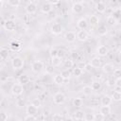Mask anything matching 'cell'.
<instances>
[{"instance_id": "cell-1", "label": "cell", "mask_w": 121, "mask_h": 121, "mask_svg": "<svg viewBox=\"0 0 121 121\" xmlns=\"http://www.w3.org/2000/svg\"><path fill=\"white\" fill-rule=\"evenodd\" d=\"M11 65H12V68L14 70H20L24 67L25 65V60L23 58L19 57V56H16L12 59L11 60Z\"/></svg>"}, {"instance_id": "cell-2", "label": "cell", "mask_w": 121, "mask_h": 121, "mask_svg": "<svg viewBox=\"0 0 121 121\" xmlns=\"http://www.w3.org/2000/svg\"><path fill=\"white\" fill-rule=\"evenodd\" d=\"M25 89L23 87V85H21L20 83H15L11 86V89H10V92L13 95L15 96H20L21 95H23Z\"/></svg>"}, {"instance_id": "cell-3", "label": "cell", "mask_w": 121, "mask_h": 121, "mask_svg": "<svg viewBox=\"0 0 121 121\" xmlns=\"http://www.w3.org/2000/svg\"><path fill=\"white\" fill-rule=\"evenodd\" d=\"M65 100H66V96H65V95H64L63 93H61V92H58V93H56V94L53 95V102H54L55 104H57V105H61V104H63V103L65 102Z\"/></svg>"}, {"instance_id": "cell-4", "label": "cell", "mask_w": 121, "mask_h": 121, "mask_svg": "<svg viewBox=\"0 0 121 121\" xmlns=\"http://www.w3.org/2000/svg\"><path fill=\"white\" fill-rule=\"evenodd\" d=\"M43 66H44V64L42 60H35L31 64V71L34 73H39L40 71L43 70Z\"/></svg>"}, {"instance_id": "cell-5", "label": "cell", "mask_w": 121, "mask_h": 121, "mask_svg": "<svg viewBox=\"0 0 121 121\" xmlns=\"http://www.w3.org/2000/svg\"><path fill=\"white\" fill-rule=\"evenodd\" d=\"M62 30H63V27H62V26H61L60 24H59V23H54V24L51 26V27H50V31H51V33L54 34V35H60V34H61Z\"/></svg>"}, {"instance_id": "cell-6", "label": "cell", "mask_w": 121, "mask_h": 121, "mask_svg": "<svg viewBox=\"0 0 121 121\" xmlns=\"http://www.w3.org/2000/svg\"><path fill=\"white\" fill-rule=\"evenodd\" d=\"M4 28L8 31H13L16 28V23L12 19H8L4 23Z\"/></svg>"}, {"instance_id": "cell-7", "label": "cell", "mask_w": 121, "mask_h": 121, "mask_svg": "<svg viewBox=\"0 0 121 121\" xmlns=\"http://www.w3.org/2000/svg\"><path fill=\"white\" fill-rule=\"evenodd\" d=\"M26 13L28 14H34L37 11V5L34 2H28L25 8Z\"/></svg>"}, {"instance_id": "cell-8", "label": "cell", "mask_w": 121, "mask_h": 121, "mask_svg": "<svg viewBox=\"0 0 121 121\" xmlns=\"http://www.w3.org/2000/svg\"><path fill=\"white\" fill-rule=\"evenodd\" d=\"M76 38H77L78 41H80V42H85V41L88 40L89 34H88V32H87L86 30H79V31L76 34Z\"/></svg>"}, {"instance_id": "cell-9", "label": "cell", "mask_w": 121, "mask_h": 121, "mask_svg": "<svg viewBox=\"0 0 121 121\" xmlns=\"http://www.w3.org/2000/svg\"><path fill=\"white\" fill-rule=\"evenodd\" d=\"M83 2L80 1V2H75L72 6V10L75 12V13H80L83 11Z\"/></svg>"}, {"instance_id": "cell-10", "label": "cell", "mask_w": 121, "mask_h": 121, "mask_svg": "<svg viewBox=\"0 0 121 121\" xmlns=\"http://www.w3.org/2000/svg\"><path fill=\"white\" fill-rule=\"evenodd\" d=\"M96 53H97V55L100 56V57H105V56L108 55L109 49H108V47L105 46V45H99V46L96 48Z\"/></svg>"}, {"instance_id": "cell-11", "label": "cell", "mask_w": 121, "mask_h": 121, "mask_svg": "<svg viewBox=\"0 0 121 121\" xmlns=\"http://www.w3.org/2000/svg\"><path fill=\"white\" fill-rule=\"evenodd\" d=\"M77 26L80 29V30H85L88 26V22L85 18H80L78 20L77 22Z\"/></svg>"}, {"instance_id": "cell-12", "label": "cell", "mask_w": 121, "mask_h": 121, "mask_svg": "<svg viewBox=\"0 0 121 121\" xmlns=\"http://www.w3.org/2000/svg\"><path fill=\"white\" fill-rule=\"evenodd\" d=\"M52 8H53V6H52L50 3H48V2H45V3H43V4L42 5V7H41V11H42L43 13H45V14H47V13L51 12V10H52Z\"/></svg>"}, {"instance_id": "cell-13", "label": "cell", "mask_w": 121, "mask_h": 121, "mask_svg": "<svg viewBox=\"0 0 121 121\" xmlns=\"http://www.w3.org/2000/svg\"><path fill=\"white\" fill-rule=\"evenodd\" d=\"M76 33H74L73 31H68L64 35V40L68 43H73L76 41Z\"/></svg>"}, {"instance_id": "cell-14", "label": "cell", "mask_w": 121, "mask_h": 121, "mask_svg": "<svg viewBox=\"0 0 121 121\" xmlns=\"http://www.w3.org/2000/svg\"><path fill=\"white\" fill-rule=\"evenodd\" d=\"M26 113L28 115H33L36 116V114L38 113V108H36L35 106H33L32 104L26 106Z\"/></svg>"}, {"instance_id": "cell-15", "label": "cell", "mask_w": 121, "mask_h": 121, "mask_svg": "<svg viewBox=\"0 0 121 121\" xmlns=\"http://www.w3.org/2000/svg\"><path fill=\"white\" fill-rule=\"evenodd\" d=\"M100 102H101V105L102 106H110L112 104V97L111 96H109V95H103L101 97Z\"/></svg>"}, {"instance_id": "cell-16", "label": "cell", "mask_w": 121, "mask_h": 121, "mask_svg": "<svg viewBox=\"0 0 121 121\" xmlns=\"http://www.w3.org/2000/svg\"><path fill=\"white\" fill-rule=\"evenodd\" d=\"M90 64H91V66L94 67V68L99 67V66L101 65V60H100V58H98V57H94V58L91 60Z\"/></svg>"}, {"instance_id": "cell-17", "label": "cell", "mask_w": 121, "mask_h": 121, "mask_svg": "<svg viewBox=\"0 0 121 121\" xmlns=\"http://www.w3.org/2000/svg\"><path fill=\"white\" fill-rule=\"evenodd\" d=\"M113 65L112 63H105L103 66H102V71L106 74H111L113 72Z\"/></svg>"}, {"instance_id": "cell-18", "label": "cell", "mask_w": 121, "mask_h": 121, "mask_svg": "<svg viewBox=\"0 0 121 121\" xmlns=\"http://www.w3.org/2000/svg\"><path fill=\"white\" fill-rule=\"evenodd\" d=\"M18 81H19V83L21 85H26V84H27L29 82V77L27 75H26V74H23L18 78Z\"/></svg>"}, {"instance_id": "cell-19", "label": "cell", "mask_w": 121, "mask_h": 121, "mask_svg": "<svg viewBox=\"0 0 121 121\" xmlns=\"http://www.w3.org/2000/svg\"><path fill=\"white\" fill-rule=\"evenodd\" d=\"M106 5H105V3L104 2H102V1H100V2H97L96 4H95V9L98 11V12H104L105 10H106Z\"/></svg>"}, {"instance_id": "cell-20", "label": "cell", "mask_w": 121, "mask_h": 121, "mask_svg": "<svg viewBox=\"0 0 121 121\" xmlns=\"http://www.w3.org/2000/svg\"><path fill=\"white\" fill-rule=\"evenodd\" d=\"M99 112L104 116H107L111 113V107L110 106H101L99 109Z\"/></svg>"}, {"instance_id": "cell-21", "label": "cell", "mask_w": 121, "mask_h": 121, "mask_svg": "<svg viewBox=\"0 0 121 121\" xmlns=\"http://www.w3.org/2000/svg\"><path fill=\"white\" fill-rule=\"evenodd\" d=\"M101 87H102V84L98 80H94L91 84V88H92L93 91H98V90L101 89Z\"/></svg>"}, {"instance_id": "cell-22", "label": "cell", "mask_w": 121, "mask_h": 121, "mask_svg": "<svg viewBox=\"0 0 121 121\" xmlns=\"http://www.w3.org/2000/svg\"><path fill=\"white\" fill-rule=\"evenodd\" d=\"M9 46H10V49L12 51H18L21 48V43L19 42H17V41H13V42L10 43Z\"/></svg>"}, {"instance_id": "cell-23", "label": "cell", "mask_w": 121, "mask_h": 121, "mask_svg": "<svg viewBox=\"0 0 121 121\" xmlns=\"http://www.w3.org/2000/svg\"><path fill=\"white\" fill-rule=\"evenodd\" d=\"M73 116H74V118L77 119V120H81V119H83V117H84V112H83L81 110H77V111L74 112Z\"/></svg>"}, {"instance_id": "cell-24", "label": "cell", "mask_w": 121, "mask_h": 121, "mask_svg": "<svg viewBox=\"0 0 121 121\" xmlns=\"http://www.w3.org/2000/svg\"><path fill=\"white\" fill-rule=\"evenodd\" d=\"M107 23H108V25H109V26H116V25H117L118 21H117L113 16L109 15V16L107 17Z\"/></svg>"}, {"instance_id": "cell-25", "label": "cell", "mask_w": 121, "mask_h": 121, "mask_svg": "<svg viewBox=\"0 0 121 121\" xmlns=\"http://www.w3.org/2000/svg\"><path fill=\"white\" fill-rule=\"evenodd\" d=\"M61 59L59 58V57H55V58H51V65L53 67H58L60 65L61 63Z\"/></svg>"}, {"instance_id": "cell-26", "label": "cell", "mask_w": 121, "mask_h": 121, "mask_svg": "<svg viewBox=\"0 0 121 121\" xmlns=\"http://www.w3.org/2000/svg\"><path fill=\"white\" fill-rule=\"evenodd\" d=\"M97 33H98V35H100V36L106 35V34L108 33V28H107V26H99L97 27Z\"/></svg>"}, {"instance_id": "cell-27", "label": "cell", "mask_w": 121, "mask_h": 121, "mask_svg": "<svg viewBox=\"0 0 121 121\" xmlns=\"http://www.w3.org/2000/svg\"><path fill=\"white\" fill-rule=\"evenodd\" d=\"M53 81H54V83H56V84H58V85H61V84L63 83L64 79L61 78V76H60V74H57V75L54 76Z\"/></svg>"}, {"instance_id": "cell-28", "label": "cell", "mask_w": 121, "mask_h": 121, "mask_svg": "<svg viewBox=\"0 0 121 121\" xmlns=\"http://www.w3.org/2000/svg\"><path fill=\"white\" fill-rule=\"evenodd\" d=\"M60 75L61 76V78H62L63 79H69V78H71V72H70V70L63 69V70L60 72Z\"/></svg>"}, {"instance_id": "cell-29", "label": "cell", "mask_w": 121, "mask_h": 121, "mask_svg": "<svg viewBox=\"0 0 121 121\" xmlns=\"http://www.w3.org/2000/svg\"><path fill=\"white\" fill-rule=\"evenodd\" d=\"M112 100H113V101H116V102H118V101H120L121 100V92H116V91H114L112 94Z\"/></svg>"}, {"instance_id": "cell-30", "label": "cell", "mask_w": 121, "mask_h": 121, "mask_svg": "<svg viewBox=\"0 0 121 121\" xmlns=\"http://www.w3.org/2000/svg\"><path fill=\"white\" fill-rule=\"evenodd\" d=\"M72 103H73V106H75L77 108H80V107H82L83 101H82V99L80 97H76V98L73 99V102Z\"/></svg>"}, {"instance_id": "cell-31", "label": "cell", "mask_w": 121, "mask_h": 121, "mask_svg": "<svg viewBox=\"0 0 121 121\" xmlns=\"http://www.w3.org/2000/svg\"><path fill=\"white\" fill-rule=\"evenodd\" d=\"M74 66V61L72 60H64L63 62V67L66 69V70H70L71 68H73Z\"/></svg>"}, {"instance_id": "cell-32", "label": "cell", "mask_w": 121, "mask_h": 121, "mask_svg": "<svg viewBox=\"0 0 121 121\" xmlns=\"http://www.w3.org/2000/svg\"><path fill=\"white\" fill-rule=\"evenodd\" d=\"M9 55V52L7 48H1L0 49V58H2L3 60H6V59H8Z\"/></svg>"}, {"instance_id": "cell-33", "label": "cell", "mask_w": 121, "mask_h": 121, "mask_svg": "<svg viewBox=\"0 0 121 121\" xmlns=\"http://www.w3.org/2000/svg\"><path fill=\"white\" fill-rule=\"evenodd\" d=\"M99 22V18L96 15H91L90 16V23L92 26H96Z\"/></svg>"}, {"instance_id": "cell-34", "label": "cell", "mask_w": 121, "mask_h": 121, "mask_svg": "<svg viewBox=\"0 0 121 121\" xmlns=\"http://www.w3.org/2000/svg\"><path fill=\"white\" fill-rule=\"evenodd\" d=\"M8 5L12 8H17L21 5V2L19 0H9V1H8Z\"/></svg>"}, {"instance_id": "cell-35", "label": "cell", "mask_w": 121, "mask_h": 121, "mask_svg": "<svg viewBox=\"0 0 121 121\" xmlns=\"http://www.w3.org/2000/svg\"><path fill=\"white\" fill-rule=\"evenodd\" d=\"M82 92H83V94H84L85 95H90L92 94L93 90H92L91 86H88V85H87V86H84V87H83Z\"/></svg>"}, {"instance_id": "cell-36", "label": "cell", "mask_w": 121, "mask_h": 121, "mask_svg": "<svg viewBox=\"0 0 121 121\" xmlns=\"http://www.w3.org/2000/svg\"><path fill=\"white\" fill-rule=\"evenodd\" d=\"M104 120H105V116L100 112L94 114V121H104Z\"/></svg>"}, {"instance_id": "cell-37", "label": "cell", "mask_w": 121, "mask_h": 121, "mask_svg": "<svg viewBox=\"0 0 121 121\" xmlns=\"http://www.w3.org/2000/svg\"><path fill=\"white\" fill-rule=\"evenodd\" d=\"M81 74H82V69H81V68H79V67L74 68V70H73V75H74L75 77L78 78V77L81 76Z\"/></svg>"}, {"instance_id": "cell-38", "label": "cell", "mask_w": 121, "mask_h": 121, "mask_svg": "<svg viewBox=\"0 0 121 121\" xmlns=\"http://www.w3.org/2000/svg\"><path fill=\"white\" fill-rule=\"evenodd\" d=\"M84 120L85 121H94V113L88 112V113H84Z\"/></svg>"}, {"instance_id": "cell-39", "label": "cell", "mask_w": 121, "mask_h": 121, "mask_svg": "<svg viewBox=\"0 0 121 121\" xmlns=\"http://www.w3.org/2000/svg\"><path fill=\"white\" fill-rule=\"evenodd\" d=\"M31 104H32L33 106H35L36 108H40V107L42 106V102H41V100H40L39 98H34V99L32 100Z\"/></svg>"}, {"instance_id": "cell-40", "label": "cell", "mask_w": 121, "mask_h": 121, "mask_svg": "<svg viewBox=\"0 0 121 121\" xmlns=\"http://www.w3.org/2000/svg\"><path fill=\"white\" fill-rule=\"evenodd\" d=\"M50 56L51 58H55V57H58V49L53 47L50 49Z\"/></svg>"}, {"instance_id": "cell-41", "label": "cell", "mask_w": 121, "mask_h": 121, "mask_svg": "<svg viewBox=\"0 0 121 121\" xmlns=\"http://www.w3.org/2000/svg\"><path fill=\"white\" fill-rule=\"evenodd\" d=\"M52 118H53V121H63L62 120V116L60 113H54Z\"/></svg>"}, {"instance_id": "cell-42", "label": "cell", "mask_w": 121, "mask_h": 121, "mask_svg": "<svg viewBox=\"0 0 121 121\" xmlns=\"http://www.w3.org/2000/svg\"><path fill=\"white\" fill-rule=\"evenodd\" d=\"M112 16H113L117 21L119 20V17H120V9H115V10H113V12H112Z\"/></svg>"}, {"instance_id": "cell-43", "label": "cell", "mask_w": 121, "mask_h": 121, "mask_svg": "<svg viewBox=\"0 0 121 121\" xmlns=\"http://www.w3.org/2000/svg\"><path fill=\"white\" fill-rule=\"evenodd\" d=\"M113 76L115 77V78H121V70L119 68H116L113 70Z\"/></svg>"}, {"instance_id": "cell-44", "label": "cell", "mask_w": 121, "mask_h": 121, "mask_svg": "<svg viewBox=\"0 0 121 121\" xmlns=\"http://www.w3.org/2000/svg\"><path fill=\"white\" fill-rule=\"evenodd\" d=\"M8 120V114L4 112H0V121H7Z\"/></svg>"}, {"instance_id": "cell-45", "label": "cell", "mask_w": 121, "mask_h": 121, "mask_svg": "<svg viewBox=\"0 0 121 121\" xmlns=\"http://www.w3.org/2000/svg\"><path fill=\"white\" fill-rule=\"evenodd\" d=\"M16 105H17L18 107H24V106H26L25 100H24V99H18L17 102H16Z\"/></svg>"}, {"instance_id": "cell-46", "label": "cell", "mask_w": 121, "mask_h": 121, "mask_svg": "<svg viewBox=\"0 0 121 121\" xmlns=\"http://www.w3.org/2000/svg\"><path fill=\"white\" fill-rule=\"evenodd\" d=\"M25 121H36V117L33 115H26L25 117Z\"/></svg>"}, {"instance_id": "cell-47", "label": "cell", "mask_w": 121, "mask_h": 121, "mask_svg": "<svg viewBox=\"0 0 121 121\" xmlns=\"http://www.w3.org/2000/svg\"><path fill=\"white\" fill-rule=\"evenodd\" d=\"M114 86L115 87H121V78L114 79Z\"/></svg>"}, {"instance_id": "cell-48", "label": "cell", "mask_w": 121, "mask_h": 121, "mask_svg": "<svg viewBox=\"0 0 121 121\" xmlns=\"http://www.w3.org/2000/svg\"><path fill=\"white\" fill-rule=\"evenodd\" d=\"M84 70L85 71H87V72H91V70L93 69V67L91 66V64L90 63H86V64H84Z\"/></svg>"}, {"instance_id": "cell-49", "label": "cell", "mask_w": 121, "mask_h": 121, "mask_svg": "<svg viewBox=\"0 0 121 121\" xmlns=\"http://www.w3.org/2000/svg\"><path fill=\"white\" fill-rule=\"evenodd\" d=\"M45 70H46V73L50 74V73H53V71H54V67H53L52 65H47V66L45 67Z\"/></svg>"}, {"instance_id": "cell-50", "label": "cell", "mask_w": 121, "mask_h": 121, "mask_svg": "<svg viewBox=\"0 0 121 121\" xmlns=\"http://www.w3.org/2000/svg\"><path fill=\"white\" fill-rule=\"evenodd\" d=\"M107 85L112 87V86H114V79L113 78H110L107 80Z\"/></svg>"}, {"instance_id": "cell-51", "label": "cell", "mask_w": 121, "mask_h": 121, "mask_svg": "<svg viewBox=\"0 0 121 121\" xmlns=\"http://www.w3.org/2000/svg\"><path fill=\"white\" fill-rule=\"evenodd\" d=\"M64 56V51L63 50H58V57L59 58H60V59H62V57Z\"/></svg>"}, {"instance_id": "cell-52", "label": "cell", "mask_w": 121, "mask_h": 121, "mask_svg": "<svg viewBox=\"0 0 121 121\" xmlns=\"http://www.w3.org/2000/svg\"><path fill=\"white\" fill-rule=\"evenodd\" d=\"M71 56H72L73 60H75V59L77 60V59H78V53H75V52H73V53L71 54Z\"/></svg>"}, {"instance_id": "cell-53", "label": "cell", "mask_w": 121, "mask_h": 121, "mask_svg": "<svg viewBox=\"0 0 121 121\" xmlns=\"http://www.w3.org/2000/svg\"><path fill=\"white\" fill-rule=\"evenodd\" d=\"M48 3H50L51 5H56V4H59L60 1H48Z\"/></svg>"}, {"instance_id": "cell-54", "label": "cell", "mask_w": 121, "mask_h": 121, "mask_svg": "<svg viewBox=\"0 0 121 121\" xmlns=\"http://www.w3.org/2000/svg\"><path fill=\"white\" fill-rule=\"evenodd\" d=\"M115 62H116L117 64H119V63H120V60H119V57H116V58H115Z\"/></svg>"}, {"instance_id": "cell-55", "label": "cell", "mask_w": 121, "mask_h": 121, "mask_svg": "<svg viewBox=\"0 0 121 121\" xmlns=\"http://www.w3.org/2000/svg\"><path fill=\"white\" fill-rule=\"evenodd\" d=\"M3 5H4V1L3 0H0V9L3 7Z\"/></svg>"}, {"instance_id": "cell-56", "label": "cell", "mask_w": 121, "mask_h": 121, "mask_svg": "<svg viewBox=\"0 0 121 121\" xmlns=\"http://www.w3.org/2000/svg\"><path fill=\"white\" fill-rule=\"evenodd\" d=\"M120 90H121V87H115V91L116 92H120Z\"/></svg>"}]
</instances>
